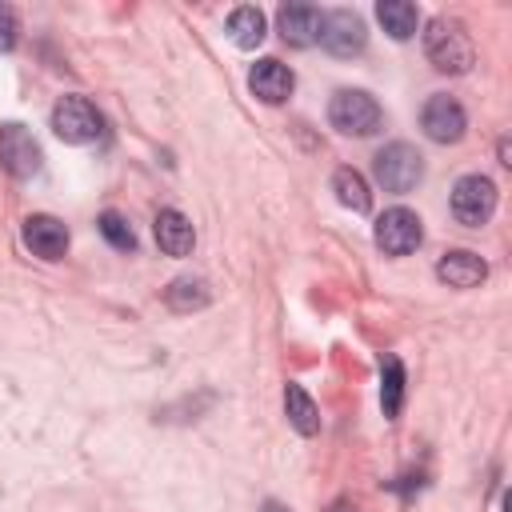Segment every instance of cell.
Returning a JSON list of instances; mask_svg holds the SVG:
<instances>
[{"mask_svg":"<svg viewBox=\"0 0 512 512\" xmlns=\"http://www.w3.org/2000/svg\"><path fill=\"white\" fill-rule=\"evenodd\" d=\"M380 408H384L388 420H396L400 408H404V364H400V356L380 360Z\"/></svg>","mask_w":512,"mask_h":512,"instance_id":"obj_18","label":"cell"},{"mask_svg":"<svg viewBox=\"0 0 512 512\" xmlns=\"http://www.w3.org/2000/svg\"><path fill=\"white\" fill-rule=\"evenodd\" d=\"M276 32H280L284 44L308 48V44H316V36H320V12H316L312 4H284V8L276 12Z\"/></svg>","mask_w":512,"mask_h":512,"instance_id":"obj_12","label":"cell"},{"mask_svg":"<svg viewBox=\"0 0 512 512\" xmlns=\"http://www.w3.org/2000/svg\"><path fill=\"white\" fill-rule=\"evenodd\" d=\"M96 228H100V236L116 248V252H136V232H132V224L116 212V208H108V212H100V220H96Z\"/></svg>","mask_w":512,"mask_h":512,"instance_id":"obj_21","label":"cell"},{"mask_svg":"<svg viewBox=\"0 0 512 512\" xmlns=\"http://www.w3.org/2000/svg\"><path fill=\"white\" fill-rule=\"evenodd\" d=\"M424 56H428V64H432L436 72H448V76L468 72L472 60H476L464 24H460V20H448V16L428 20V28H424Z\"/></svg>","mask_w":512,"mask_h":512,"instance_id":"obj_1","label":"cell"},{"mask_svg":"<svg viewBox=\"0 0 512 512\" xmlns=\"http://www.w3.org/2000/svg\"><path fill=\"white\" fill-rule=\"evenodd\" d=\"M248 88H252V96L264 100V104H284V100L292 96V88H296V76H292V68L280 64L276 56H264V60H256L252 72H248Z\"/></svg>","mask_w":512,"mask_h":512,"instance_id":"obj_10","label":"cell"},{"mask_svg":"<svg viewBox=\"0 0 512 512\" xmlns=\"http://www.w3.org/2000/svg\"><path fill=\"white\" fill-rule=\"evenodd\" d=\"M320 48L332 52V56H360L364 44H368V28L356 12L348 8H332V12H320Z\"/></svg>","mask_w":512,"mask_h":512,"instance_id":"obj_7","label":"cell"},{"mask_svg":"<svg viewBox=\"0 0 512 512\" xmlns=\"http://www.w3.org/2000/svg\"><path fill=\"white\" fill-rule=\"evenodd\" d=\"M264 512H284V508L280 504H264Z\"/></svg>","mask_w":512,"mask_h":512,"instance_id":"obj_25","label":"cell"},{"mask_svg":"<svg viewBox=\"0 0 512 512\" xmlns=\"http://www.w3.org/2000/svg\"><path fill=\"white\" fill-rule=\"evenodd\" d=\"M420 128H424V136L436 140V144H456V140L468 132V116H464L460 100L436 92V96H428L424 108H420Z\"/></svg>","mask_w":512,"mask_h":512,"instance_id":"obj_9","label":"cell"},{"mask_svg":"<svg viewBox=\"0 0 512 512\" xmlns=\"http://www.w3.org/2000/svg\"><path fill=\"white\" fill-rule=\"evenodd\" d=\"M500 164H512V148H508V140H500Z\"/></svg>","mask_w":512,"mask_h":512,"instance_id":"obj_23","label":"cell"},{"mask_svg":"<svg viewBox=\"0 0 512 512\" xmlns=\"http://www.w3.org/2000/svg\"><path fill=\"white\" fill-rule=\"evenodd\" d=\"M16 32H20L16 12L8 4H0V52H12L16 48Z\"/></svg>","mask_w":512,"mask_h":512,"instance_id":"obj_22","label":"cell"},{"mask_svg":"<svg viewBox=\"0 0 512 512\" xmlns=\"http://www.w3.org/2000/svg\"><path fill=\"white\" fill-rule=\"evenodd\" d=\"M496 212V184L480 172H468L452 184V216L464 228H484Z\"/></svg>","mask_w":512,"mask_h":512,"instance_id":"obj_4","label":"cell"},{"mask_svg":"<svg viewBox=\"0 0 512 512\" xmlns=\"http://www.w3.org/2000/svg\"><path fill=\"white\" fill-rule=\"evenodd\" d=\"M152 232H156L160 252H168V256H188V252H192V244H196L192 220H188L184 212H176V208H160V212H156Z\"/></svg>","mask_w":512,"mask_h":512,"instance_id":"obj_14","label":"cell"},{"mask_svg":"<svg viewBox=\"0 0 512 512\" xmlns=\"http://www.w3.org/2000/svg\"><path fill=\"white\" fill-rule=\"evenodd\" d=\"M436 276H440L448 288H476V284L488 276V264H484L476 252H468V248H452V252H444V256L436 260Z\"/></svg>","mask_w":512,"mask_h":512,"instance_id":"obj_13","label":"cell"},{"mask_svg":"<svg viewBox=\"0 0 512 512\" xmlns=\"http://www.w3.org/2000/svg\"><path fill=\"white\" fill-rule=\"evenodd\" d=\"M372 172H376V184H380L384 192L404 196V192H412V188L424 180V156H420L412 144L396 140V144H384V148L376 152Z\"/></svg>","mask_w":512,"mask_h":512,"instance_id":"obj_3","label":"cell"},{"mask_svg":"<svg viewBox=\"0 0 512 512\" xmlns=\"http://www.w3.org/2000/svg\"><path fill=\"white\" fill-rule=\"evenodd\" d=\"M284 412H288V424L300 436H316L320 432V412H316L312 396L304 392V384H296V380L284 384Z\"/></svg>","mask_w":512,"mask_h":512,"instance_id":"obj_15","label":"cell"},{"mask_svg":"<svg viewBox=\"0 0 512 512\" xmlns=\"http://www.w3.org/2000/svg\"><path fill=\"white\" fill-rule=\"evenodd\" d=\"M420 240H424V224L412 208H388L376 220V248L384 256H408L420 248Z\"/></svg>","mask_w":512,"mask_h":512,"instance_id":"obj_8","label":"cell"},{"mask_svg":"<svg viewBox=\"0 0 512 512\" xmlns=\"http://www.w3.org/2000/svg\"><path fill=\"white\" fill-rule=\"evenodd\" d=\"M24 244L40 260H60L68 252V228H64V220H56L48 212H36V216L24 220Z\"/></svg>","mask_w":512,"mask_h":512,"instance_id":"obj_11","label":"cell"},{"mask_svg":"<svg viewBox=\"0 0 512 512\" xmlns=\"http://www.w3.org/2000/svg\"><path fill=\"white\" fill-rule=\"evenodd\" d=\"M376 20L384 24V32H388L392 40H412L416 28H420V12H416V4H408V0H380V4H376Z\"/></svg>","mask_w":512,"mask_h":512,"instance_id":"obj_16","label":"cell"},{"mask_svg":"<svg viewBox=\"0 0 512 512\" xmlns=\"http://www.w3.org/2000/svg\"><path fill=\"white\" fill-rule=\"evenodd\" d=\"M228 36L236 48H256L264 40V12L252 4H240L228 12Z\"/></svg>","mask_w":512,"mask_h":512,"instance_id":"obj_19","label":"cell"},{"mask_svg":"<svg viewBox=\"0 0 512 512\" xmlns=\"http://www.w3.org/2000/svg\"><path fill=\"white\" fill-rule=\"evenodd\" d=\"M0 164L16 180H32L40 172V164H44V152H40L36 136L24 124H16V120H4L0 124Z\"/></svg>","mask_w":512,"mask_h":512,"instance_id":"obj_6","label":"cell"},{"mask_svg":"<svg viewBox=\"0 0 512 512\" xmlns=\"http://www.w3.org/2000/svg\"><path fill=\"white\" fill-rule=\"evenodd\" d=\"M212 300V292H208V284L200 280V276H176L168 288H164V304L172 308V312H196V308H204Z\"/></svg>","mask_w":512,"mask_h":512,"instance_id":"obj_17","label":"cell"},{"mask_svg":"<svg viewBox=\"0 0 512 512\" xmlns=\"http://www.w3.org/2000/svg\"><path fill=\"white\" fill-rule=\"evenodd\" d=\"M328 124L344 136H372L384 128V112L376 104L372 92L364 88H340L332 100H328Z\"/></svg>","mask_w":512,"mask_h":512,"instance_id":"obj_2","label":"cell"},{"mask_svg":"<svg viewBox=\"0 0 512 512\" xmlns=\"http://www.w3.org/2000/svg\"><path fill=\"white\" fill-rule=\"evenodd\" d=\"M328 512H356V508H352V504H348V500H336V504H332V508H328Z\"/></svg>","mask_w":512,"mask_h":512,"instance_id":"obj_24","label":"cell"},{"mask_svg":"<svg viewBox=\"0 0 512 512\" xmlns=\"http://www.w3.org/2000/svg\"><path fill=\"white\" fill-rule=\"evenodd\" d=\"M52 132L64 144H92L104 132V116L84 96H60L52 108Z\"/></svg>","mask_w":512,"mask_h":512,"instance_id":"obj_5","label":"cell"},{"mask_svg":"<svg viewBox=\"0 0 512 512\" xmlns=\"http://www.w3.org/2000/svg\"><path fill=\"white\" fill-rule=\"evenodd\" d=\"M332 192L352 212H368L372 208V192H368V184H364V176L356 168H336L332 172Z\"/></svg>","mask_w":512,"mask_h":512,"instance_id":"obj_20","label":"cell"}]
</instances>
